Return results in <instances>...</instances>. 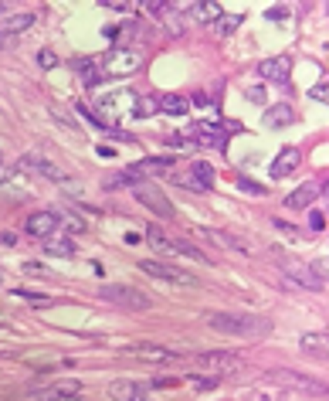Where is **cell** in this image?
Here are the masks:
<instances>
[{
    "mask_svg": "<svg viewBox=\"0 0 329 401\" xmlns=\"http://www.w3.org/2000/svg\"><path fill=\"white\" fill-rule=\"evenodd\" d=\"M309 224H312V231H323V228H326V215H312Z\"/></svg>",
    "mask_w": 329,
    "mask_h": 401,
    "instance_id": "obj_37",
    "label": "cell"
},
{
    "mask_svg": "<svg viewBox=\"0 0 329 401\" xmlns=\"http://www.w3.org/2000/svg\"><path fill=\"white\" fill-rule=\"evenodd\" d=\"M0 283H4V272H0Z\"/></svg>",
    "mask_w": 329,
    "mask_h": 401,
    "instance_id": "obj_44",
    "label": "cell"
},
{
    "mask_svg": "<svg viewBox=\"0 0 329 401\" xmlns=\"http://www.w3.org/2000/svg\"><path fill=\"white\" fill-rule=\"evenodd\" d=\"M132 198L139 200L143 208H150L156 218H163V222H170V218H176L174 211V200L163 194V187H156V184H146V180H139V184H132L130 187Z\"/></svg>",
    "mask_w": 329,
    "mask_h": 401,
    "instance_id": "obj_3",
    "label": "cell"
},
{
    "mask_svg": "<svg viewBox=\"0 0 329 401\" xmlns=\"http://www.w3.org/2000/svg\"><path fill=\"white\" fill-rule=\"evenodd\" d=\"M190 133L187 136L190 143H204V147H224V133H220L218 126H211V123H194L190 126Z\"/></svg>",
    "mask_w": 329,
    "mask_h": 401,
    "instance_id": "obj_21",
    "label": "cell"
},
{
    "mask_svg": "<svg viewBox=\"0 0 329 401\" xmlns=\"http://www.w3.org/2000/svg\"><path fill=\"white\" fill-rule=\"evenodd\" d=\"M38 401H82L78 395V381H62V384H51V388H44L34 395Z\"/></svg>",
    "mask_w": 329,
    "mask_h": 401,
    "instance_id": "obj_15",
    "label": "cell"
},
{
    "mask_svg": "<svg viewBox=\"0 0 329 401\" xmlns=\"http://www.w3.org/2000/svg\"><path fill=\"white\" fill-rule=\"evenodd\" d=\"M38 65H41V68H55V65H58V55H55V51H38Z\"/></svg>",
    "mask_w": 329,
    "mask_h": 401,
    "instance_id": "obj_33",
    "label": "cell"
},
{
    "mask_svg": "<svg viewBox=\"0 0 329 401\" xmlns=\"http://www.w3.org/2000/svg\"><path fill=\"white\" fill-rule=\"evenodd\" d=\"M170 163H174V160H167V156H146V160H139L136 167H130V177L139 184L143 177H156V174L170 170Z\"/></svg>",
    "mask_w": 329,
    "mask_h": 401,
    "instance_id": "obj_16",
    "label": "cell"
},
{
    "mask_svg": "<svg viewBox=\"0 0 329 401\" xmlns=\"http://www.w3.org/2000/svg\"><path fill=\"white\" fill-rule=\"evenodd\" d=\"M75 72L82 75V82H85V86H99V82H102V68H99V62H92V58L75 62Z\"/></svg>",
    "mask_w": 329,
    "mask_h": 401,
    "instance_id": "obj_26",
    "label": "cell"
},
{
    "mask_svg": "<svg viewBox=\"0 0 329 401\" xmlns=\"http://www.w3.org/2000/svg\"><path fill=\"white\" fill-rule=\"evenodd\" d=\"M265 82H275V86H286L288 82V72H292V58L288 55H275V58H265L258 65Z\"/></svg>",
    "mask_w": 329,
    "mask_h": 401,
    "instance_id": "obj_11",
    "label": "cell"
},
{
    "mask_svg": "<svg viewBox=\"0 0 329 401\" xmlns=\"http://www.w3.org/2000/svg\"><path fill=\"white\" fill-rule=\"evenodd\" d=\"M156 109L167 112V116H187L190 102H187L183 95H160V99H156Z\"/></svg>",
    "mask_w": 329,
    "mask_h": 401,
    "instance_id": "obj_24",
    "label": "cell"
},
{
    "mask_svg": "<svg viewBox=\"0 0 329 401\" xmlns=\"http://www.w3.org/2000/svg\"><path fill=\"white\" fill-rule=\"evenodd\" d=\"M326 266H329V262H326V255H323V259H316L309 269H312V276H316V279H323V283H326Z\"/></svg>",
    "mask_w": 329,
    "mask_h": 401,
    "instance_id": "obj_34",
    "label": "cell"
},
{
    "mask_svg": "<svg viewBox=\"0 0 329 401\" xmlns=\"http://www.w3.org/2000/svg\"><path fill=\"white\" fill-rule=\"evenodd\" d=\"M109 398L112 401H150V388L139 381H112L109 384Z\"/></svg>",
    "mask_w": 329,
    "mask_h": 401,
    "instance_id": "obj_12",
    "label": "cell"
},
{
    "mask_svg": "<svg viewBox=\"0 0 329 401\" xmlns=\"http://www.w3.org/2000/svg\"><path fill=\"white\" fill-rule=\"evenodd\" d=\"M299 347H302L306 354H326V347H329L326 330H323V334H306L302 340H299Z\"/></svg>",
    "mask_w": 329,
    "mask_h": 401,
    "instance_id": "obj_27",
    "label": "cell"
},
{
    "mask_svg": "<svg viewBox=\"0 0 329 401\" xmlns=\"http://www.w3.org/2000/svg\"><path fill=\"white\" fill-rule=\"evenodd\" d=\"M14 296H21V299H27V303H34V306H48V296H41V292H14Z\"/></svg>",
    "mask_w": 329,
    "mask_h": 401,
    "instance_id": "obj_32",
    "label": "cell"
},
{
    "mask_svg": "<svg viewBox=\"0 0 329 401\" xmlns=\"http://www.w3.org/2000/svg\"><path fill=\"white\" fill-rule=\"evenodd\" d=\"M194 106H197V109H204V106H207V95H204V92H197V95H194Z\"/></svg>",
    "mask_w": 329,
    "mask_h": 401,
    "instance_id": "obj_41",
    "label": "cell"
},
{
    "mask_svg": "<svg viewBox=\"0 0 329 401\" xmlns=\"http://www.w3.org/2000/svg\"><path fill=\"white\" fill-rule=\"evenodd\" d=\"M241 187L244 191H251V194H265V187H258L255 180H241Z\"/></svg>",
    "mask_w": 329,
    "mask_h": 401,
    "instance_id": "obj_39",
    "label": "cell"
},
{
    "mask_svg": "<svg viewBox=\"0 0 329 401\" xmlns=\"http://www.w3.org/2000/svg\"><path fill=\"white\" fill-rule=\"evenodd\" d=\"M14 177V170H10V167H4V163H0V184H7V180Z\"/></svg>",
    "mask_w": 329,
    "mask_h": 401,
    "instance_id": "obj_40",
    "label": "cell"
},
{
    "mask_svg": "<svg viewBox=\"0 0 329 401\" xmlns=\"http://www.w3.org/2000/svg\"><path fill=\"white\" fill-rule=\"evenodd\" d=\"M31 24H34V14H10L0 21V31L4 34H24V31H31Z\"/></svg>",
    "mask_w": 329,
    "mask_h": 401,
    "instance_id": "obj_25",
    "label": "cell"
},
{
    "mask_svg": "<svg viewBox=\"0 0 329 401\" xmlns=\"http://www.w3.org/2000/svg\"><path fill=\"white\" fill-rule=\"evenodd\" d=\"M24 272H31V276H41V266H38V262H27V266H24Z\"/></svg>",
    "mask_w": 329,
    "mask_h": 401,
    "instance_id": "obj_42",
    "label": "cell"
},
{
    "mask_svg": "<svg viewBox=\"0 0 329 401\" xmlns=\"http://www.w3.org/2000/svg\"><path fill=\"white\" fill-rule=\"evenodd\" d=\"M44 252L48 255H58V259H68V255H75V242L68 238V235H51V238H44Z\"/></svg>",
    "mask_w": 329,
    "mask_h": 401,
    "instance_id": "obj_23",
    "label": "cell"
},
{
    "mask_svg": "<svg viewBox=\"0 0 329 401\" xmlns=\"http://www.w3.org/2000/svg\"><path fill=\"white\" fill-rule=\"evenodd\" d=\"M139 106V95L132 89H115V92H106V99L99 102V112H102V119L106 123H119V119H126L132 116Z\"/></svg>",
    "mask_w": 329,
    "mask_h": 401,
    "instance_id": "obj_5",
    "label": "cell"
},
{
    "mask_svg": "<svg viewBox=\"0 0 329 401\" xmlns=\"http://www.w3.org/2000/svg\"><path fill=\"white\" fill-rule=\"evenodd\" d=\"M156 112V99H139V109H136V116H153Z\"/></svg>",
    "mask_w": 329,
    "mask_h": 401,
    "instance_id": "obj_35",
    "label": "cell"
},
{
    "mask_svg": "<svg viewBox=\"0 0 329 401\" xmlns=\"http://www.w3.org/2000/svg\"><path fill=\"white\" fill-rule=\"evenodd\" d=\"M126 354L136 360H146V364H174L176 360V354H170L167 347H156V344H132Z\"/></svg>",
    "mask_w": 329,
    "mask_h": 401,
    "instance_id": "obj_14",
    "label": "cell"
},
{
    "mask_svg": "<svg viewBox=\"0 0 329 401\" xmlns=\"http://www.w3.org/2000/svg\"><path fill=\"white\" fill-rule=\"evenodd\" d=\"M21 167H27V170H34V174H41L44 180H58V184H68L71 180V174L68 170H62L55 160H44V156H24L21 160Z\"/></svg>",
    "mask_w": 329,
    "mask_h": 401,
    "instance_id": "obj_10",
    "label": "cell"
},
{
    "mask_svg": "<svg viewBox=\"0 0 329 401\" xmlns=\"http://www.w3.org/2000/svg\"><path fill=\"white\" fill-rule=\"evenodd\" d=\"M319 194H323V187H319L316 180H309V184H302L299 191H292V194H288V198H286V208H288V211H306V208H309V204H312L316 198H319Z\"/></svg>",
    "mask_w": 329,
    "mask_h": 401,
    "instance_id": "obj_18",
    "label": "cell"
},
{
    "mask_svg": "<svg viewBox=\"0 0 329 401\" xmlns=\"http://www.w3.org/2000/svg\"><path fill=\"white\" fill-rule=\"evenodd\" d=\"M299 160H302V154H299L295 147H286V150H279L275 163H272V177H288V174L299 167Z\"/></svg>",
    "mask_w": 329,
    "mask_h": 401,
    "instance_id": "obj_22",
    "label": "cell"
},
{
    "mask_svg": "<svg viewBox=\"0 0 329 401\" xmlns=\"http://www.w3.org/2000/svg\"><path fill=\"white\" fill-rule=\"evenodd\" d=\"M139 65H143V55H139L136 48H122V45L109 48L106 58L99 62L102 75H112V79H130V75L139 72Z\"/></svg>",
    "mask_w": 329,
    "mask_h": 401,
    "instance_id": "obj_2",
    "label": "cell"
},
{
    "mask_svg": "<svg viewBox=\"0 0 329 401\" xmlns=\"http://www.w3.org/2000/svg\"><path fill=\"white\" fill-rule=\"evenodd\" d=\"M275 228H279L282 235H288V238H299V231H295L292 224H286V222H275Z\"/></svg>",
    "mask_w": 329,
    "mask_h": 401,
    "instance_id": "obj_38",
    "label": "cell"
},
{
    "mask_svg": "<svg viewBox=\"0 0 329 401\" xmlns=\"http://www.w3.org/2000/svg\"><path fill=\"white\" fill-rule=\"evenodd\" d=\"M207 327L227 337H265L272 334V323L265 316H248V313H207Z\"/></svg>",
    "mask_w": 329,
    "mask_h": 401,
    "instance_id": "obj_1",
    "label": "cell"
},
{
    "mask_svg": "<svg viewBox=\"0 0 329 401\" xmlns=\"http://www.w3.org/2000/svg\"><path fill=\"white\" fill-rule=\"evenodd\" d=\"M183 14L194 24H218L224 11H220V4H190V7H183Z\"/></svg>",
    "mask_w": 329,
    "mask_h": 401,
    "instance_id": "obj_20",
    "label": "cell"
},
{
    "mask_svg": "<svg viewBox=\"0 0 329 401\" xmlns=\"http://www.w3.org/2000/svg\"><path fill=\"white\" fill-rule=\"evenodd\" d=\"M197 364L200 367H207V371H214V378H224V374L241 371V360H238V357L220 354V351H204V354H197Z\"/></svg>",
    "mask_w": 329,
    "mask_h": 401,
    "instance_id": "obj_7",
    "label": "cell"
},
{
    "mask_svg": "<svg viewBox=\"0 0 329 401\" xmlns=\"http://www.w3.org/2000/svg\"><path fill=\"white\" fill-rule=\"evenodd\" d=\"M132 184H136V180L130 177V170H122V174H109V177L102 180L106 191H119V187H132Z\"/></svg>",
    "mask_w": 329,
    "mask_h": 401,
    "instance_id": "obj_29",
    "label": "cell"
},
{
    "mask_svg": "<svg viewBox=\"0 0 329 401\" xmlns=\"http://www.w3.org/2000/svg\"><path fill=\"white\" fill-rule=\"evenodd\" d=\"M167 245H170V255H187V259H194V262H200V266L207 262V255L197 252L190 242H174V238H167Z\"/></svg>",
    "mask_w": 329,
    "mask_h": 401,
    "instance_id": "obj_28",
    "label": "cell"
},
{
    "mask_svg": "<svg viewBox=\"0 0 329 401\" xmlns=\"http://www.w3.org/2000/svg\"><path fill=\"white\" fill-rule=\"evenodd\" d=\"M309 95H312L316 102H326V99H329V86H326V79H323L319 86H312V89H309Z\"/></svg>",
    "mask_w": 329,
    "mask_h": 401,
    "instance_id": "obj_31",
    "label": "cell"
},
{
    "mask_svg": "<svg viewBox=\"0 0 329 401\" xmlns=\"http://www.w3.org/2000/svg\"><path fill=\"white\" fill-rule=\"evenodd\" d=\"M0 48H4V34H0Z\"/></svg>",
    "mask_w": 329,
    "mask_h": 401,
    "instance_id": "obj_43",
    "label": "cell"
},
{
    "mask_svg": "<svg viewBox=\"0 0 329 401\" xmlns=\"http://www.w3.org/2000/svg\"><path fill=\"white\" fill-rule=\"evenodd\" d=\"M160 27H163L167 38H183V34H187V14H183L180 7H170V11L160 18Z\"/></svg>",
    "mask_w": 329,
    "mask_h": 401,
    "instance_id": "obj_19",
    "label": "cell"
},
{
    "mask_svg": "<svg viewBox=\"0 0 329 401\" xmlns=\"http://www.w3.org/2000/svg\"><path fill=\"white\" fill-rule=\"evenodd\" d=\"M262 123L268 130H282L288 123H295V106H288V102H275V106H268L262 116Z\"/></svg>",
    "mask_w": 329,
    "mask_h": 401,
    "instance_id": "obj_17",
    "label": "cell"
},
{
    "mask_svg": "<svg viewBox=\"0 0 329 401\" xmlns=\"http://www.w3.org/2000/svg\"><path fill=\"white\" fill-rule=\"evenodd\" d=\"M58 224H62V215H55V211H34L24 222V231L34 235V238H51L58 231Z\"/></svg>",
    "mask_w": 329,
    "mask_h": 401,
    "instance_id": "obj_9",
    "label": "cell"
},
{
    "mask_svg": "<svg viewBox=\"0 0 329 401\" xmlns=\"http://www.w3.org/2000/svg\"><path fill=\"white\" fill-rule=\"evenodd\" d=\"M282 272H286V283H292V286H302V290H326V283L316 279L312 269L302 266V262H292V266H286Z\"/></svg>",
    "mask_w": 329,
    "mask_h": 401,
    "instance_id": "obj_13",
    "label": "cell"
},
{
    "mask_svg": "<svg viewBox=\"0 0 329 401\" xmlns=\"http://www.w3.org/2000/svg\"><path fill=\"white\" fill-rule=\"evenodd\" d=\"M146 11H150L153 18H163V14L170 11V4H146Z\"/></svg>",
    "mask_w": 329,
    "mask_h": 401,
    "instance_id": "obj_36",
    "label": "cell"
},
{
    "mask_svg": "<svg viewBox=\"0 0 329 401\" xmlns=\"http://www.w3.org/2000/svg\"><path fill=\"white\" fill-rule=\"evenodd\" d=\"M139 269L146 272V276H153V279H163V283H174V286H197V279L190 276V272H183V269H174L167 266V262H153V259H143Z\"/></svg>",
    "mask_w": 329,
    "mask_h": 401,
    "instance_id": "obj_6",
    "label": "cell"
},
{
    "mask_svg": "<svg viewBox=\"0 0 329 401\" xmlns=\"http://www.w3.org/2000/svg\"><path fill=\"white\" fill-rule=\"evenodd\" d=\"M99 296L106 299V303H112V306H122V310H150L153 306V299L146 296L143 290H132V286H119V283H106L102 290H99Z\"/></svg>",
    "mask_w": 329,
    "mask_h": 401,
    "instance_id": "obj_4",
    "label": "cell"
},
{
    "mask_svg": "<svg viewBox=\"0 0 329 401\" xmlns=\"http://www.w3.org/2000/svg\"><path fill=\"white\" fill-rule=\"evenodd\" d=\"M238 24H241V18H234V14H220L218 34H234V31H238Z\"/></svg>",
    "mask_w": 329,
    "mask_h": 401,
    "instance_id": "obj_30",
    "label": "cell"
},
{
    "mask_svg": "<svg viewBox=\"0 0 329 401\" xmlns=\"http://www.w3.org/2000/svg\"><path fill=\"white\" fill-rule=\"evenodd\" d=\"M214 167L207 163V160H194L190 163V170H187V177H183V187H190L194 194H204V191H211L214 187Z\"/></svg>",
    "mask_w": 329,
    "mask_h": 401,
    "instance_id": "obj_8",
    "label": "cell"
}]
</instances>
